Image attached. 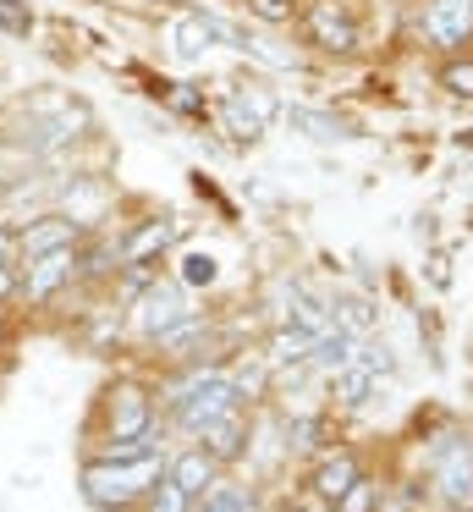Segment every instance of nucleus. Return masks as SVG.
I'll return each mask as SVG.
<instances>
[{
	"mask_svg": "<svg viewBox=\"0 0 473 512\" xmlns=\"http://www.w3.org/2000/svg\"><path fill=\"white\" fill-rule=\"evenodd\" d=\"M165 408H171V419L182 424V430H204L209 419H220L226 408H242L237 386H231L226 369L215 364H187V375L176 380L171 391H165Z\"/></svg>",
	"mask_w": 473,
	"mask_h": 512,
	"instance_id": "nucleus-1",
	"label": "nucleus"
},
{
	"mask_svg": "<svg viewBox=\"0 0 473 512\" xmlns=\"http://www.w3.org/2000/svg\"><path fill=\"white\" fill-rule=\"evenodd\" d=\"M160 479V457L154 463H83V501L99 512H138V501L149 496V485Z\"/></svg>",
	"mask_w": 473,
	"mask_h": 512,
	"instance_id": "nucleus-2",
	"label": "nucleus"
},
{
	"mask_svg": "<svg viewBox=\"0 0 473 512\" xmlns=\"http://www.w3.org/2000/svg\"><path fill=\"white\" fill-rule=\"evenodd\" d=\"M297 23H303L308 45L325 50V56H358V45H363L358 17H352L347 0H308L303 12H297Z\"/></svg>",
	"mask_w": 473,
	"mask_h": 512,
	"instance_id": "nucleus-3",
	"label": "nucleus"
},
{
	"mask_svg": "<svg viewBox=\"0 0 473 512\" xmlns=\"http://www.w3.org/2000/svg\"><path fill=\"white\" fill-rule=\"evenodd\" d=\"M187 292H182V281H160L154 276L149 287L132 298V320H138V331L149 336V342H160L165 331H176V325L187 320Z\"/></svg>",
	"mask_w": 473,
	"mask_h": 512,
	"instance_id": "nucleus-4",
	"label": "nucleus"
},
{
	"mask_svg": "<svg viewBox=\"0 0 473 512\" xmlns=\"http://www.w3.org/2000/svg\"><path fill=\"white\" fill-rule=\"evenodd\" d=\"M154 430V397L138 386V380H116L105 391V435L110 441H132V435Z\"/></svg>",
	"mask_w": 473,
	"mask_h": 512,
	"instance_id": "nucleus-5",
	"label": "nucleus"
},
{
	"mask_svg": "<svg viewBox=\"0 0 473 512\" xmlns=\"http://www.w3.org/2000/svg\"><path fill=\"white\" fill-rule=\"evenodd\" d=\"M77 281V248H55V254L22 259V298L28 303H50L61 298V287Z\"/></svg>",
	"mask_w": 473,
	"mask_h": 512,
	"instance_id": "nucleus-6",
	"label": "nucleus"
},
{
	"mask_svg": "<svg viewBox=\"0 0 473 512\" xmlns=\"http://www.w3.org/2000/svg\"><path fill=\"white\" fill-rule=\"evenodd\" d=\"M424 39L457 50L473 39V0H424Z\"/></svg>",
	"mask_w": 473,
	"mask_h": 512,
	"instance_id": "nucleus-7",
	"label": "nucleus"
},
{
	"mask_svg": "<svg viewBox=\"0 0 473 512\" xmlns=\"http://www.w3.org/2000/svg\"><path fill=\"white\" fill-rule=\"evenodd\" d=\"M358 474H363V457L352 452V446H325L319 463H314V474H308V490H314L319 501H336V496H347V490L358 485Z\"/></svg>",
	"mask_w": 473,
	"mask_h": 512,
	"instance_id": "nucleus-8",
	"label": "nucleus"
},
{
	"mask_svg": "<svg viewBox=\"0 0 473 512\" xmlns=\"http://www.w3.org/2000/svg\"><path fill=\"white\" fill-rule=\"evenodd\" d=\"M248 435H253L248 413H242V408H226L220 419H209L204 430H198V446H204V452L215 457L220 468H231V463H242V452H248Z\"/></svg>",
	"mask_w": 473,
	"mask_h": 512,
	"instance_id": "nucleus-9",
	"label": "nucleus"
},
{
	"mask_svg": "<svg viewBox=\"0 0 473 512\" xmlns=\"http://www.w3.org/2000/svg\"><path fill=\"white\" fill-rule=\"evenodd\" d=\"M77 243H83V226H77L72 215H61V210H50V215H39V221L17 226V248H22V259L55 254V248H77Z\"/></svg>",
	"mask_w": 473,
	"mask_h": 512,
	"instance_id": "nucleus-10",
	"label": "nucleus"
},
{
	"mask_svg": "<svg viewBox=\"0 0 473 512\" xmlns=\"http://www.w3.org/2000/svg\"><path fill=\"white\" fill-rule=\"evenodd\" d=\"M176 232H182V221H171V215L138 221L127 237H121V265H160V259L171 254Z\"/></svg>",
	"mask_w": 473,
	"mask_h": 512,
	"instance_id": "nucleus-11",
	"label": "nucleus"
},
{
	"mask_svg": "<svg viewBox=\"0 0 473 512\" xmlns=\"http://www.w3.org/2000/svg\"><path fill=\"white\" fill-rule=\"evenodd\" d=\"M105 210H110V188L99 177H72V193H66V210L61 215H72L77 226H83V237L88 232H105Z\"/></svg>",
	"mask_w": 473,
	"mask_h": 512,
	"instance_id": "nucleus-12",
	"label": "nucleus"
},
{
	"mask_svg": "<svg viewBox=\"0 0 473 512\" xmlns=\"http://www.w3.org/2000/svg\"><path fill=\"white\" fill-rule=\"evenodd\" d=\"M165 479H171L187 501H193V496H204V490L220 479V463L204 452V446H187L182 457H171V463H165Z\"/></svg>",
	"mask_w": 473,
	"mask_h": 512,
	"instance_id": "nucleus-13",
	"label": "nucleus"
},
{
	"mask_svg": "<svg viewBox=\"0 0 473 512\" xmlns=\"http://www.w3.org/2000/svg\"><path fill=\"white\" fill-rule=\"evenodd\" d=\"M352 347H358V336H347L336 320H330L325 331H314V347H308V369H319V375H336V369L352 364Z\"/></svg>",
	"mask_w": 473,
	"mask_h": 512,
	"instance_id": "nucleus-14",
	"label": "nucleus"
},
{
	"mask_svg": "<svg viewBox=\"0 0 473 512\" xmlns=\"http://www.w3.org/2000/svg\"><path fill=\"white\" fill-rule=\"evenodd\" d=\"M286 325H297V331H325L330 303L319 298L308 281H286Z\"/></svg>",
	"mask_w": 473,
	"mask_h": 512,
	"instance_id": "nucleus-15",
	"label": "nucleus"
},
{
	"mask_svg": "<svg viewBox=\"0 0 473 512\" xmlns=\"http://www.w3.org/2000/svg\"><path fill=\"white\" fill-rule=\"evenodd\" d=\"M308 347H314V331H297V325H281V331L270 336V353H264L270 375H286V369H308Z\"/></svg>",
	"mask_w": 473,
	"mask_h": 512,
	"instance_id": "nucleus-16",
	"label": "nucleus"
},
{
	"mask_svg": "<svg viewBox=\"0 0 473 512\" xmlns=\"http://www.w3.org/2000/svg\"><path fill=\"white\" fill-rule=\"evenodd\" d=\"M187 512H259V496H253V485L215 479L204 496H193V507H187Z\"/></svg>",
	"mask_w": 473,
	"mask_h": 512,
	"instance_id": "nucleus-17",
	"label": "nucleus"
},
{
	"mask_svg": "<svg viewBox=\"0 0 473 512\" xmlns=\"http://www.w3.org/2000/svg\"><path fill=\"white\" fill-rule=\"evenodd\" d=\"M286 122L303 127V133H308V138H319V144H341V138H352V127L341 122V116H330V111H308V105L286 111Z\"/></svg>",
	"mask_w": 473,
	"mask_h": 512,
	"instance_id": "nucleus-18",
	"label": "nucleus"
},
{
	"mask_svg": "<svg viewBox=\"0 0 473 512\" xmlns=\"http://www.w3.org/2000/svg\"><path fill=\"white\" fill-rule=\"evenodd\" d=\"M330 391H336L341 408H363V402H369V391H374V375H369V369H358V364H347V369H336V375H330Z\"/></svg>",
	"mask_w": 473,
	"mask_h": 512,
	"instance_id": "nucleus-19",
	"label": "nucleus"
},
{
	"mask_svg": "<svg viewBox=\"0 0 473 512\" xmlns=\"http://www.w3.org/2000/svg\"><path fill=\"white\" fill-rule=\"evenodd\" d=\"M220 127H226L237 144H259V138H264V122H259V116H253L242 100H226V105H220Z\"/></svg>",
	"mask_w": 473,
	"mask_h": 512,
	"instance_id": "nucleus-20",
	"label": "nucleus"
},
{
	"mask_svg": "<svg viewBox=\"0 0 473 512\" xmlns=\"http://www.w3.org/2000/svg\"><path fill=\"white\" fill-rule=\"evenodd\" d=\"M380 479H374L369 474V468H363V474H358V485H352L347 490V496H336V501H330V512H380Z\"/></svg>",
	"mask_w": 473,
	"mask_h": 512,
	"instance_id": "nucleus-21",
	"label": "nucleus"
},
{
	"mask_svg": "<svg viewBox=\"0 0 473 512\" xmlns=\"http://www.w3.org/2000/svg\"><path fill=\"white\" fill-rule=\"evenodd\" d=\"M352 364L369 369L374 380H380V375H396V353L380 342V336H358V347H352Z\"/></svg>",
	"mask_w": 473,
	"mask_h": 512,
	"instance_id": "nucleus-22",
	"label": "nucleus"
},
{
	"mask_svg": "<svg viewBox=\"0 0 473 512\" xmlns=\"http://www.w3.org/2000/svg\"><path fill=\"white\" fill-rule=\"evenodd\" d=\"M330 320H336L347 336H369V331H374V303H363V298H341V303H330Z\"/></svg>",
	"mask_w": 473,
	"mask_h": 512,
	"instance_id": "nucleus-23",
	"label": "nucleus"
},
{
	"mask_svg": "<svg viewBox=\"0 0 473 512\" xmlns=\"http://www.w3.org/2000/svg\"><path fill=\"white\" fill-rule=\"evenodd\" d=\"M171 39H176V56H182V61H193V56H198V50H204L215 34H209V17L198 12V17H182V23L171 28Z\"/></svg>",
	"mask_w": 473,
	"mask_h": 512,
	"instance_id": "nucleus-24",
	"label": "nucleus"
},
{
	"mask_svg": "<svg viewBox=\"0 0 473 512\" xmlns=\"http://www.w3.org/2000/svg\"><path fill=\"white\" fill-rule=\"evenodd\" d=\"M319 435H325V419H319V413H308V419H286V446H292V452H325Z\"/></svg>",
	"mask_w": 473,
	"mask_h": 512,
	"instance_id": "nucleus-25",
	"label": "nucleus"
},
{
	"mask_svg": "<svg viewBox=\"0 0 473 512\" xmlns=\"http://www.w3.org/2000/svg\"><path fill=\"white\" fill-rule=\"evenodd\" d=\"M187 507H193V501H187V496H182V490H176L165 474L154 479V485H149V496L138 501V512H187Z\"/></svg>",
	"mask_w": 473,
	"mask_h": 512,
	"instance_id": "nucleus-26",
	"label": "nucleus"
},
{
	"mask_svg": "<svg viewBox=\"0 0 473 512\" xmlns=\"http://www.w3.org/2000/svg\"><path fill=\"white\" fill-rule=\"evenodd\" d=\"M215 276H220L215 254H182V270H176L182 287H215Z\"/></svg>",
	"mask_w": 473,
	"mask_h": 512,
	"instance_id": "nucleus-27",
	"label": "nucleus"
},
{
	"mask_svg": "<svg viewBox=\"0 0 473 512\" xmlns=\"http://www.w3.org/2000/svg\"><path fill=\"white\" fill-rule=\"evenodd\" d=\"M231 100H242V105H248V111L264 122V127H270V116H275V111H281V105H275V94L264 89V83H237V94H231Z\"/></svg>",
	"mask_w": 473,
	"mask_h": 512,
	"instance_id": "nucleus-28",
	"label": "nucleus"
},
{
	"mask_svg": "<svg viewBox=\"0 0 473 512\" xmlns=\"http://www.w3.org/2000/svg\"><path fill=\"white\" fill-rule=\"evenodd\" d=\"M440 89H446L451 100H473V61H446V67H440Z\"/></svg>",
	"mask_w": 473,
	"mask_h": 512,
	"instance_id": "nucleus-29",
	"label": "nucleus"
},
{
	"mask_svg": "<svg viewBox=\"0 0 473 512\" xmlns=\"http://www.w3.org/2000/svg\"><path fill=\"white\" fill-rule=\"evenodd\" d=\"M0 34H11V39H28L33 34L28 0H0Z\"/></svg>",
	"mask_w": 473,
	"mask_h": 512,
	"instance_id": "nucleus-30",
	"label": "nucleus"
},
{
	"mask_svg": "<svg viewBox=\"0 0 473 512\" xmlns=\"http://www.w3.org/2000/svg\"><path fill=\"white\" fill-rule=\"evenodd\" d=\"M248 12L259 17V23L281 28V23H292V17H297V0H248Z\"/></svg>",
	"mask_w": 473,
	"mask_h": 512,
	"instance_id": "nucleus-31",
	"label": "nucleus"
},
{
	"mask_svg": "<svg viewBox=\"0 0 473 512\" xmlns=\"http://www.w3.org/2000/svg\"><path fill=\"white\" fill-rule=\"evenodd\" d=\"M0 265H22V248H17V226L0 221Z\"/></svg>",
	"mask_w": 473,
	"mask_h": 512,
	"instance_id": "nucleus-32",
	"label": "nucleus"
},
{
	"mask_svg": "<svg viewBox=\"0 0 473 512\" xmlns=\"http://www.w3.org/2000/svg\"><path fill=\"white\" fill-rule=\"evenodd\" d=\"M165 100H171V111H182V116H204V100H198L193 89H171Z\"/></svg>",
	"mask_w": 473,
	"mask_h": 512,
	"instance_id": "nucleus-33",
	"label": "nucleus"
},
{
	"mask_svg": "<svg viewBox=\"0 0 473 512\" xmlns=\"http://www.w3.org/2000/svg\"><path fill=\"white\" fill-rule=\"evenodd\" d=\"M22 298V265H0V303Z\"/></svg>",
	"mask_w": 473,
	"mask_h": 512,
	"instance_id": "nucleus-34",
	"label": "nucleus"
},
{
	"mask_svg": "<svg viewBox=\"0 0 473 512\" xmlns=\"http://www.w3.org/2000/svg\"><path fill=\"white\" fill-rule=\"evenodd\" d=\"M380 512H418V507H407L402 496H385V501H380Z\"/></svg>",
	"mask_w": 473,
	"mask_h": 512,
	"instance_id": "nucleus-35",
	"label": "nucleus"
},
{
	"mask_svg": "<svg viewBox=\"0 0 473 512\" xmlns=\"http://www.w3.org/2000/svg\"><path fill=\"white\" fill-rule=\"evenodd\" d=\"M446 512H473V507H446Z\"/></svg>",
	"mask_w": 473,
	"mask_h": 512,
	"instance_id": "nucleus-36",
	"label": "nucleus"
},
{
	"mask_svg": "<svg viewBox=\"0 0 473 512\" xmlns=\"http://www.w3.org/2000/svg\"><path fill=\"white\" fill-rule=\"evenodd\" d=\"M281 512H303V507H281Z\"/></svg>",
	"mask_w": 473,
	"mask_h": 512,
	"instance_id": "nucleus-37",
	"label": "nucleus"
},
{
	"mask_svg": "<svg viewBox=\"0 0 473 512\" xmlns=\"http://www.w3.org/2000/svg\"><path fill=\"white\" fill-rule=\"evenodd\" d=\"M0 193H6V177H0Z\"/></svg>",
	"mask_w": 473,
	"mask_h": 512,
	"instance_id": "nucleus-38",
	"label": "nucleus"
},
{
	"mask_svg": "<svg viewBox=\"0 0 473 512\" xmlns=\"http://www.w3.org/2000/svg\"><path fill=\"white\" fill-rule=\"evenodd\" d=\"M0 336H6V331H0Z\"/></svg>",
	"mask_w": 473,
	"mask_h": 512,
	"instance_id": "nucleus-39",
	"label": "nucleus"
}]
</instances>
